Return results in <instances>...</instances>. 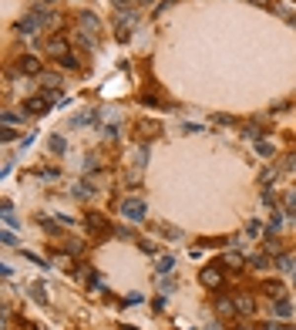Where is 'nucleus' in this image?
Returning a JSON list of instances; mask_svg holds the SVG:
<instances>
[{"label":"nucleus","mask_w":296,"mask_h":330,"mask_svg":"<svg viewBox=\"0 0 296 330\" xmlns=\"http://www.w3.org/2000/svg\"><path fill=\"white\" fill-rule=\"evenodd\" d=\"M77 31H81V40L91 47V44H98L101 24H98V17H94V14H81V17H77Z\"/></svg>","instance_id":"1"},{"label":"nucleus","mask_w":296,"mask_h":330,"mask_svg":"<svg viewBox=\"0 0 296 330\" xmlns=\"http://www.w3.org/2000/svg\"><path fill=\"white\" fill-rule=\"evenodd\" d=\"M47 54H51L54 61L68 58V54H71V44H68V37H64V34H54V37H47Z\"/></svg>","instance_id":"2"},{"label":"nucleus","mask_w":296,"mask_h":330,"mask_svg":"<svg viewBox=\"0 0 296 330\" xmlns=\"http://www.w3.org/2000/svg\"><path fill=\"white\" fill-rule=\"evenodd\" d=\"M199 280H202V287H209V290H219L222 283H225V276H222V266H219V263H212V266H205V270H202V276H199Z\"/></svg>","instance_id":"3"},{"label":"nucleus","mask_w":296,"mask_h":330,"mask_svg":"<svg viewBox=\"0 0 296 330\" xmlns=\"http://www.w3.org/2000/svg\"><path fill=\"white\" fill-rule=\"evenodd\" d=\"M51 101H54L51 95H34L24 101V111L27 115H44V111H51Z\"/></svg>","instance_id":"4"},{"label":"nucleus","mask_w":296,"mask_h":330,"mask_svg":"<svg viewBox=\"0 0 296 330\" xmlns=\"http://www.w3.org/2000/svg\"><path fill=\"white\" fill-rule=\"evenodd\" d=\"M121 216L131 219V222L145 219V202H142V199H125V202H121Z\"/></svg>","instance_id":"5"},{"label":"nucleus","mask_w":296,"mask_h":330,"mask_svg":"<svg viewBox=\"0 0 296 330\" xmlns=\"http://www.w3.org/2000/svg\"><path fill=\"white\" fill-rule=\"evenodd\" d=\"M17 71L34 78V74H40V71H44V64H40V58H34V54H24V58L17 61Z\"/></svg>","instance_id":"6"},{"label":"nucleus","mask_w":296,"mask_h":330,"mask_svg":"<svg viewBox=\"0 0 296 330\" xmlns=\"http://www.w3.org/2000/svg\"><path fill=\"white\" fill-rule=\"evenodd\" d=\"M216 313H219V317H236V313H239L236 296H225V293H222V296H216Z\"/></svg>","instance_id":"7"},{"label":"nucleus","mask_w":296,"mask_h":330,"mask_svg":"<svg viewBox=\"0 0 296 330\" xmlns=\"http://www.w3.org/2000/svg\"><path fill=\"white\" fill-rule=\"evenodd\" d=\"M236 307H239L242 317H253V313H256V296H253V293H239V296H236Z\"/></svg>","instance_id":"8"},{"label":"nucleus","mask_w":296,"mask_h":330,"mask_svg":"<svg viewBox=\"0 0 296 330\" xmlns=\"http://www.w3.org/2000/svg\"><path fill=\"white\" fill-rule=\"evenodd\" d=\"M88 229L91 233H108V219L101 213H88Z\"/></svg>","instance_id":"9"},{"label":"nucleus","mask_w":296,"mask_h":330,"mask_svg":"<svg viewBox=\"0 0 296 330\" xmlns=\"http://www.w3.org/2000/svg\"><path fill=\"white\" fill-rule=\"evenodd\" d=\"M273 307H276V317H283V320H290V317H293V303H290L286 296L273 300Z\"/></svg>","instance_id":"10"},{"label":"nucleus","mask_w":296,"mask_h":330,"mask_svg":"<svg viewBox=\"0 0 296 330\" xmlns=\"http://www.w3.org/2000/svg\"><path fill=\"white\" fill-rule=\"evenodd\" d=\"M135 132H138V135H142V142H148L145 135H158V132H162V128H158V125H155V121H138V128H135Z\"/></svg>","instance_id":"11"},{"label":"nucleus","mask_w":296,"mask_h":330,"mask_svg":"<svg viewBox=\"0 0 296 330\" xmlns=\"http://www.w3.org/2000/svg\"><path fill=\"white\" fill-rule=\"evenodd\" d=\"M262 293H266V296H283V283H279V280H266V283H262Z\"/></svg>","instance_id":"12"},{"label":"nucleus","mask_w":296,"mask_h":330,"mask_svg":"<svg viewBox=\"0 0 296 330\" xmlns=\"http://www.w3.org/2000/svg\"><path fill=\"white\" fill-rule=\"evenodd\" d=\"M94 189H91V182H77L74 185V199H91Z\"/></svg>","instance_id":"13"},{"label":"nucleus","mask_w":296,"mask_h":330,"mask_svg":"<svg viewBox=\"0 0 296 330\" xmlns=\"http://www.w3.org/2000/svg\"><path fill=\"white\" fill-rule=\"evenodd\" d=\"M253 266H256V270H269V266H273V259H269L266 253H259V256H253Z\"/></svg>","instance_id":"14"},{"label":"nucleus","mask_w":296,"mask_h":330,"mask_svg":"<svg viewBox=\"0 0 296 330\" xmlns=\"http://www.w3.org/2000/svg\"><path fill=\"white\" fill-rule=\"evenodd\" d=\"M64 148H68V145H64V138L51 135V152H54V155H64Z\"/></svg>","instance_id":"15"},{"label":"nucleus","mask_w":296,"mask_h":330,"mask_svg":"<svg viewBox=\"0 0 296 330\" xmlns=\"http://www.w3.org/2000/svg\"><path fill=\"white\" fill-rule=\"evenodd\" d=\"M283 219H286V216L276 209V213H273V219H269V233H279V229H283Z\"/></svg>","instance_id":"16"},{"label":"nucleus","mask_w":296,"mask_h":330,"mask_svg":"<svg viewBox=\"0 0 296 330\" xmlns=\"http://www.w3.org/2000/svg\"><path fill=\"white\" fill-rule=\"evenodd\" d=\"M242 263H246V259H242L239 253H229V256H225V266H232V270H242Z\"/></svg>","instance_id":"17"},{"label":"nucleus","mask_w":296,"mask_h":330,"mask_svg":"<svg viewBox=\"0 0 296 330\" xmlns=\"http://www.w3.org/2000/svg\"><path fill=\"white\" fill-rule=\"evenodd\" d=\"M57 64H61L64 71H74V68H77V58H74V54H68V58H61V61H57Z\"/></svg>","instance_id":"18"},{"label":"nucleus","mask_w":296,"mask_h":330,"mask_svg":"<svg viewBox=\"0 0 296 330\" xmlns=\"http://www.w3.org/2000/svg\"><path fill=\"white\" fill-rule=\"evenodd\" d=\"M118 10H128V7H138V3H151V0H114Z\"/></svg>","instance_id":"19"},{"label":"nucleus","mask_w":296,"mask_h":330,"mask_svg":"<svg viewBox=\"0 0 296 330\" xmlns=\"http://www.w3.org/2000/svg\"><path fill=\"white\" fill-rule=\"evenodd\" d=\"M91 121H94V115H74V118H71L74 128H77V125H91Z\"/></svg>","instance_id":"20"},{"label":"nucleus","mask_w":296,"mask_h":330,"mask_svg":"<svg viewBox=\"0 0 296 330\" xmlns=\"http://www.w3.org/2000/svg\"><path fill=\"white\" fill-rule=\"evenodd\" d=\"M256 152L269 158V155H273V145H269V142H256Z\"/></svg>","instance_id":"21"},{"label":"nucleus","mask_w":296,"mask_h":330,"mask_svg":"<svg viewBox=\"0 0 296 330\" xmlns=\"http://www.w3.org/2000/svg\"><path fill=\"white\" fill-rule=\"evenodd\" d=\"M17 121H20V118L14 115V111H3V128H14Z\"/></svg>","instance_id":"22"},{"label":"nucleus","mask_w":296,"mask_h":330,"mask_svg":"<svg viewBox=\"0 0 296 330\" xmlns=\"http://www.w3.org/2000/svg\"><path fill=\"white\" fill-rule=\"evenodd\" d=\"M172 266H175V259H172V256H162V259H158V270H162V273H168Z\"/></svg>","instance_id":"23"},{"label":"nucleus","mask_w":296,"mask_h":330,"mask_svg":"<svg viewBox=\"0 0 296 330\" xmlns=\"http://www.w3.org/2000/svg\"><path fill=\"white\" fill-rule=\"evenodd\" d=\"M246 138H253V142H259V138H262V132H259V125H249V128H246Z\"/></svg>","instance_id":"24"},{"label":"nucleus","mask_w":296,"mask_h":330,"mask_svg":"<svg viewBox=\"0 0 296 330\" xmlns=\"http://www.w3.org/2000/svg\"><path fill=\"white\" fill-rule=\"evenodd\" d=\"M68 253H71V256H81V253H84V243H68Z\"/></svg>","instance_id":"25"},{"label":"nucleus","mask_w":296,"mask_h":330,"mask_svg":"<svg viewBox=\"0 0 296 330\" xmlns=\"http://www.w3.org/2000/svg\"><path fill=\"white\" fill-rule=\"evenodd\" d=\"M279 266H283V270H296L293 256H279Z\"/></svg>","instance_id":"26"},{"label":"nucleus","mask_w":296,"mask_h":330,"mask_svg":"<svg viewBox=\"0 0 296 330\" xmlns=\"http://www.w3.org/2000/svg\"><path fill=\"white\" fill-rule=\"evenodd\" d=\"M246 233H249V236H259V233H262V226H259L256 219H253V222H249V226H246Z\"/></svg>","instance_id":"27"},{"label":"nucleus","mask_w":296,"mask_h":330,"mask_svg":"<svg viewBox=\"0 0 296 330\" xmlns=\"http://www.w3.org/2000/svg\"><path fill=\"white\" fill-rule=\"evenodd\" d=\"M286 209H290V213L296 216V192H290V195H286Z\"/></svg>","instance_id":"28"},{"label":"nucleus","mask_w":296,"mask_h":330,"mask_svg":"<svg viewBox=\"0 0 296 330\" xmlns=\"http://www.w3.org/2000/svg\"><path fill=\"white\" fill-rule=\"evenodd\" d=\"M262 330H290V327H286V324H279V320H269Z\"/></svg>","instance_id":"29"},{"label":"nucleus","mask_w":296,"mask_h":330,"mask_svg":"<svg viewBox=\"0 0 296 330\" xmlns=\"http://www.w3.org/2000/svg\"><path fill=\"white\" fill-rule=\"evenodd\" d=\"M31 293H34L37 300H40V303H44V296H47V293H44V287H40V283H37V287H31Z\"/></svg>","instance_id":"30"},{"label":"nucleus","mask_w":296,"mask_h":330,"mask_svg":"<svg viewBox=\"0 0 296 330\" xmlns=\"http://www.w3.org/2000/svg\"><path fill=\"white\" fill-rule=\"evenodd\" d=\"M253 7H273V0H249Z\"/></svg>","instance_id":"31"},{"label":"nucleus","mask_w":296,"mask_h":330,"mask_svg":"<svg viewBox=\"0 0 296 330\" xmlns=\"http://www.w3.org/2000/svg\"><path fill=\"white\" fill-rule=\"evenodd\" d=\"M286 169H296V155H290V158H286Z\"/></svg>","instance_id":"32"},{"label":"nucleus","mask_w":296,"mask_h":330,"mask_svg":"<svg viewBox=\"0 0 296 330\" xmlns=\"http://www.w3.org/2000/svg\"><path fill=\"white\" fill-rule=\"evenodd\" d=\"M168 3H175V0H168Z\"/></svg>","instance_id":"33"}]
</instances>
